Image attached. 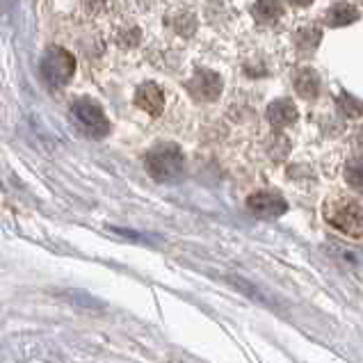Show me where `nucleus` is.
I'll list each match as a JSON object with an SVG mask.
<instances>
[{"label": "nucleus", "mask_w": 363, "mask_h": 363, "mask_svg": "<svg viewBox=\"0 0 363 363\" xmlns=\"http://www.w3.org/2000/svg\"><path fill=\"white\" fill-rule=\"evenodd\" d=\"M327 222L350 238H363V199L352 194H334L325 201Z\"/></svg>", "instance_id": "nucleus-1"}, {"label": "nucleus", "mask_w": 363, "mask_h": 363, "mask_svg": "<svg viewBox=\"0 0 363 363\" xmlns=\"http://www.w3.org/2000/svg\"><path fill=\"white\" fill-rule=\"evenodd\" d=\"M144 164H147V172L155 181L174 183L176 179H181L185 169V158L176 144H160V147H153L144 155Z\"/></svg>", "instance_id": "nucleus-2"}, {"label": "nucleus", "mask_w": 363, "mask_h": 363, "mask_svg": "<svg viewBox=\"0 0 363 363\" xmlns=\"http://www.w3.org/2000/svg\"><path fill=\"white\" fill-rule=\"evenodd\" d=\"M41 74L53 87H65L76 74V57L65 48H48L41 57Z\"/></svg>", "instance_id": "nucleus-3"}, {"label": "nucleus", "mask_w": 363, "mask_h": 363, "mask_svg": "<svg viewBox=\"0 0 363 363\" xmlns=\"http://www.w3.org/2000/svg\"><path fill=\"white\" fill-rule=\"evenodd\" d=\"M71 110H74V117L78 119V123L87 135H91V138H103V135H108L110 121H108L106 112H103V108L96 101L78 99Z\"/></svg>", "instance_id": "nucleus-4"}, {"label": "nucleus", "mask_w": 363, "mask_h": 363, "mask_svg": "<svg viewBox=\"0 0 363 363\" xmlns=\"http://www.w3.org/2000/svg\"><path fill=\"white\" fill-rule=\"evenodd\" d=\"M247 206L258 217H279L288 211L286 201L277 192H256L247 199Z\"/></svg>", "instance_id": "nucleus-5"}, {"label": "nucleus", "mask_w": 363, "mask_h": 363, "mask_svg": "<svg viewBox=\"0 0 363 363\" xmlns=\"http://www.w3.org/2000/svg\"><path fill=\"white\" fill-rule=\"evenodd\" d=\"M135 103H138V108H142L147 115L158 117L164 110V94L155 82H144V85H140L138 91H135Z\"/></svg>", "instance_id": "nucleus-6"}, {"label": "nucleus", "mask_w": 363, "mask_h": 363, "mask_svg": "<svg viewBox=\"0 0 363 363\" xmlns=\"http://www.w3.org/2000/svg\"><path fill=\"white\" fill-rule=\"evenodd\" d=\"M190 91L201 101H213L222 91V78L213 71H196L190 80Z\"/></svg>", "instance_id": "nucleus-7"}, {"label": "nucleus", "mask_w": 363, "mask_h": 363, "mask_svg": "<svg viewBox=\"0 0 363 363\" xmlns=\"http://www.w3.org/2000/svg\"><path fill=\"white\" fill-rule=\"evenodd\" d=\"M267 119L274 128H288L297 121V108L290 99H279L269 103L267 108Z\"/></svg>", "instance_id": "nucleus-8"}, {"label": "nucleus", "mask_w": 363, "mask_h": 363, "mask_svg": "<svg viewBox=\"0 0 363 363\" xmlns=\"http://www.w3.org/2000/svg\"><path fill=\"white\" fill-rule=\"evenodd\" d=\"M293 85L297 89V94L302 99H315L318 91H320V76L315 69H299L295 78H293Z\"/></svg>", "instance_id": "nucleus-9"}, {"label": "nucleus", "mask_w": 363, "mask_h": 363, "mask_svg": "<svg viewBox=\"0 0 363 363\" xmlns=\"http://www.w3.org/2000/svg\"><path fill=\"white\" fill-rule=\"evenodd\" d=\"M357 18H359V9L354 5H347V3L334 5L325 12V23L329 28H343V26L354 23Z\"/></svg>", "instance_id": "nucleus-10"}, {"label": "nucleus", "mask_w": 363, "mask_h": 363, "mask_svg": "<svg viewBox=\"0 0 363 363\" xmlns=\"http://www.w3.org/2000/svg\"><path fill=\"white\" fill-rule=\"evenodd\" d=\"M252 14L256 16V21H261V23H272V21H277L284 14V5L279 3V0H258L252 7Z\"/></svg>", "instance_id": "nucleus-11"}, {"label": "nucleus", "mask_w": 363, "mask_h": 363, "mask_svg": "<svg viewBox=\"0 0 363 363\" xmlns=\"http://www.w3.org/2000/svg\"><path fill=\"white\" fill-rule=\"evenodd\" d=\"M331 249H334L336 256L340 258V261L347 263L352 269H363V254L357 252L354 247H347V245H331Z\"/></svg>", "instance_id": "nucleus-12"}, {"label": "nucleus", "mask_w": 363, "mask_h": 363, "mask_svg": "<svg viewBox=\"0 0 363 363\" xmlns=\"http://www.w3.org/2000/svg\"><path fill=\"white\" fill-rule=\"evenodd\" d=\"M318 41H320V28L318 26H308V28L297 33V44L304 53H311V50L318 46Z\"/></svg>", "instance_id": "nucleus-13"}, {"label": "nucleus", "mask_w": 363, "mask_h": 363, "mask_svg": "<svg viewBox=\"0 0 363 363\" xmlns=\"http://www.w3.org/2000/svg\"><path fill=\"white\" fill-rule=\"evenodd\" d=\"M340 108H343V112L350 117H361L363 115V103L357 101L354 96H350V94L340 96Z\"/></svg>", "instance_id": "nucleus-14"}, {"label": "nucleus", "mask_w": 363, "mask_h": 363, "mask_svg": "<svg viewBox=\"0 0 363 363\" xmlns=\"http://www.w3.org/2000/svg\"><path fill=\"white\" fill-rule=\"evenodd\" d=\"M347 179H350L352 185H357V188H361V183H363V164H361V162H357L354 167H350Z\"/></svg>", "instance_id": "nucleus-15"}, {"label": "nucleus", "mask_w": 363, "mask_h": 363, "mask_svg": "<svg viewBox=\"0 0 363 363\" xmlns=\"http://www.w3.org/2000/svg\"><path fill=\"white\" fill-rule=\"evenodd\" d=\"M290 5H295V7H308L311 3H313V0H288Z\"/></svg>", "instance_id": "nucleus-16"}]
</instances>
